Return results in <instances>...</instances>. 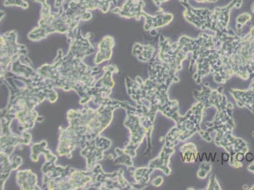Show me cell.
Returning <instances> with one entry per match:
<instances>
[{"mask_svg":"<svg viewBox=\"0 0 254 190\" xmlns=\"http://www.w3.org/2000/svg\"><path fill=\"white\" fill-rule=\"evenodd\" d=\"M78 30L79 29H75L64 16L61 8L58 12H52L51 6L45 3L41 7L38 26L29 32L28 38L32 41H38L46 38L50 34L58 32L65 34L70 44L77 36Z\"/></svg>","mask_w":254,"mask_h":190,"instance_id":"6da1fadb","label":"cell"},{"mask_svg":"<svg viewBox=\"0 0 254 190\" xmlns=\"http://www.w3.org/2000/svg\"><path fill=\"white\" fill-rule=\"evenodd\" d=\"M144 2L143 0H126L122 7L119 6L112 9V12L127 18H134L139 20L142 17Z\"/></svg>","mask_w":254,"mask_h":190,"instance_id":"7a4b0ae2","label":"cell"},{"mask_svg":"<svg viewBox=\"0 0 254 190\" xmlns=\"http://www.w3.org/2000/svg\"><path fill=\"white\" fill-rule=\"evenodd\" d=\"M115 45L114 38L111 36L104 37L98 45V52L96 57V63L101 64L106 60H109L112 57V48Z\"/></svg>","mask_w":254,"mask_h":190,"instance_id":"3957f363","label":"cell"},{"mask_svg":"<svg viewBox=\"0 0 254 190\" xmlns=\"http://www.w3.org/2000/svg\"><path fill=\"white\" fill-rule=\"evenodd\" d=\"M252 16L249 13H244L240 15L237 18L236 28L238 31H240L243 28L244 25H246L247 22L250 21Z\"/></svg>","mask_w":254,"mask_h":190,"instance_id":"277c9868","label":"cell"},{"mask_svg":"<svg viewBox=\"0 0 254 190\" xmlns=\"http://www.w3.org/2000/svg\"><path fill=\"white\" fill-rule=\"evenodd\" d=\"M4 6H17L24 9L29 7V4L24 0H5L3 3Z\"/></svg>","mask_w":254,"mask_h":190,"instance_id":"5b68a950","label":"cell"},{"mask_svg":"<svg viewBox=\"0 0 254 190\" xmlns=\"http://www.w3.org/2000/svg\"><path fill=\"white\" fill-rule=\"evenodd\" d=\"M66 0H55V8L59 10L60 8L63 6V4L65 3Z\"/></svg>","mask_w":254,"mask_h":190,"instance_id":"8992f818","label":"cell"},{"mask_svg":"<svg viewBox=\"0 0 254 190\" xmlns=\"http://www.w3.org/2000/svg\"><path fill=\"white\" fill-rule=\"evenodd\" d=\"M195 1L199 2V3H214L217 0H195Z\"/></svg>","mask_w":254,"mask_h":190,"instance_id":"52a82bcc","label":"cell"},{"mask_svg":"<svg viewBox=\"0 0 254 190\" xmlns=\"http://www.w3.org/2000/svg\"><path fill=\"white\" fill-rule=\"evenodd\" d=\"M167 1H168V0H154V3H155L157 6H160L163 2Z\"/></svg>","mask_w":254,"mask_h":190,"instance_id":"ba28073f","label":"cell"},{"mask_svg":"<svg viewBox=\"0 0 254 190\" xmlns=\"http://www.w3.org/2000/svg\"><path fill=\"white\" fill-rule=\"evenodd\" d=\"M4 15H5V13L4 12L3 10L1 11V20L3 19V18L4 17Z\"/></svg>","mask_w":254,"mask_h":190,"instance_id":"9c48e42d","label":"cell"},{"mask_svg":"<svg viewBox=\"0 0 254 190\" xmlns=\"http://www.w3.org/2000/svg\"><path fill=\"white\" fill-rule=\"evenodd\" d=\"M251 10L253 11V13H254V3L253 4V5L251 6Z\"/></svg>","mask_w":254,"mask_h":190,"instance_id":"30bf717a","label":"cell"}]
</instances>
